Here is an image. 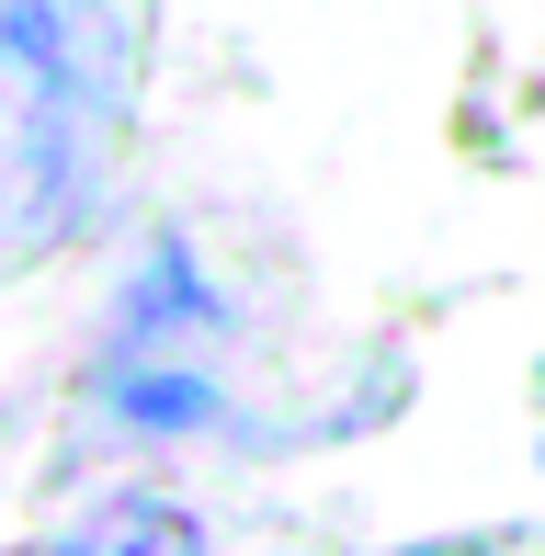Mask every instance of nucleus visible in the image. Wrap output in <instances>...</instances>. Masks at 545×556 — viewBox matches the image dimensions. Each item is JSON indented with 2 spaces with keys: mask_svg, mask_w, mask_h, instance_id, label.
Masks as SVG:
<instances>
[{
  "mask_svg": "<svg viewBox=\"0 0 545 556\" xmlns=\"http://www.w3.org/2000/svg\"><path fill=\"white\" fill-rule=\"evenodd\" d=\"M91 160V35L68 0L0 12V250H46Z\"/></svg>",
  "mask_w": 545,
  "mask_h": 556,
  "instance_id": "obj_1",
  "label": "nucleus"
},
{
  "mask_svg": "<svg viewBox=\"0 0 545 556\" xmlns=\"http://www.w3.org/2000/svg\"><path fill=\"white\" fill-rule=\"evenodd\" d=\"M46 556H205V534H193V511H170V500H103L80 534H58Z\"/></svg>",
  "mask_w": 545,
  "mask_h": 556,
  "instance_id": "obj_2",
  "label": "nucleus"
}]
</instances>
